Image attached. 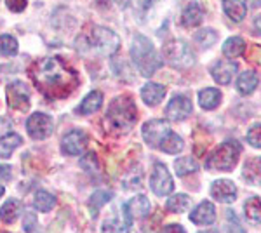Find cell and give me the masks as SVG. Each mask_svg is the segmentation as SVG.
Instances as JSON below:
<instances>
[{"mask_svg": "<svg viewBox=\"0 0 261 233\" xmlns=\"http://www.w3.org/2000/svg\"><path fill=\"white\" fill-rule=\"evenodd\" d=\"M30 77L49 99H63L79 87L81 80L61 58H44L30 66Z\"/></svg>", "mask_w": 261, "mask_h": 233, "instance_id": "cell-1", "label": "cell"}, {"mask_svg": "<svg viewBox=\"0 0 261 233\" xmlns=\"http://www.w3.org/2000/svg\"><path fill=\"white\" fill-rule=\"evenodd\" d=\"M138 122V110L130 96H119L105 113V124L113 133H127Z\"/></svg>", "mask_w": 261, "mask_h": 233, "instance_id": "cell-2", "label": "cell"}, {"mask_svg": "<svg viewBox=\"0 0 261 233\" xmlns=\"http://www.w3.org/2000/svg\"><path fill=\"white\" fill-rule=\"evenodd\" d=\"M130 58H133L136 68L140 70L143 77H151L162 66V59L155 50L153 44L145 35H136L133 39L130 47Z\"/></svg>", "mask_w": 261, "mask_h": 233, "instance_id": "cell-3", "label": "cell"}, {"mask_svg": "<svg viewBox=\"0 0 261 233\" xmlns=\"http://www.w3.org/2000/svg\"><path fill=\"white\" fill-rule=\"evenodd\" d=\"M241 151L242 148L237 141L223 143L209 155V159L205 160V167L211 171H231L237 165Z\"/></svg>", "mask_w": 261, "mask_h": 233, "instance_id": "cell-4", "label": "cell"}, {"mask_svg": "<svg viewBox=\"0 0 261 233\" xmlns=\"http://www.w3.org/2000/svg\"><path fill=\"white\" fill-rule=\"evenodd\" d=\"M87 45L92 47L96 53L105 54V56H112L119 50L120 39L117 33L105 27H91V32L86 35Z\"/></svg>", "mask_w": 261, "mask_h": 233, "instance_id": "cell-5", "label": "cell"}, {"mask_svg": "<svg viewBox=\"0 0 261 233\" xmlns=\"http://www.w3.org/2000/svg\"><path fill=\"white\" fill-rule=\"evenodd\" d=\"M162 54L164 59L174 68H188L195 63V54L185 40L172 39L166 42L162 47Z\"/></svg>", "mask_w": 261, "mask_h": 233, "instance_id": "cell-6", "label": "cell"}, {"mask_svg": "<svg viewBox=\"0 0 261 233\" xmlns=\"http://www.w3.org/2000/svg\"><path fill=\"white\" fill-rule=\"evenodd\" d=\"M172 133L169 124L162 118H153V120H148L145 125H143V139L146 141V145H150L151 148H161L169 134Z\"/></svg>", "mask_w": 261, "mask_h": 233, "instance_id": "cell-7", "label": "cell"}, {"mask_svg": "<svg viewBox=\"0 0 261 233\" xmlns=\"http://www.w3.org/2000/svg\"><path fill=\"white\" fill-rule=\"evenodd\" d=\"M150 188L153 190L155 195L159 197H166L174 190V183H172V177L167 171V167L161 162L153 165V172L150 177Z\"/></svg>", "mask_w": 261, "mask_h": 233, "instance_id": "cell-8", "label": "cell"}, {"mask_svg": "<svg viewBox=\"0 0 261 233\" xmlns=\"http://www.w3.org/2000/svg\"><path fill=\"white\" fill-rule=\"evenodd\" d=\"M54 122L47 113H33L32 117H28L27 120V131L33 139H45L53 133Z\"/></svg>", "mask_w": 261, "mask_h": 233, "instance_id": "cell-9", "label": "cell"}, {"mask_svg": "<svg viewBox=\"0 0 261 233\" xmlns=\"http://www.w3.org/2000/svg\"><path fill=\"white\" fill-rule=\"evenodd\" d=\"M151 211L150 200L145 197V195H138V197L130 198L127 204L122 205V213H124V218L127 219L129 223H133V219H140V218H146Z\"/></svg>", "mask_w": 261, "mask_h": 233, "instance_id": "cell-10", "label": "cell"}, {"mask_svg": "<svg viewBox=\"0 0 261 233\" xmlns=\"http://www.w3.org/2000/svg\"><path fill=\"white\" fill-rule=\"evenodd\" d=\"M7 101L11 108L24 112L30 107V91L23 82H12L7 87Z\"/></svg>", "mask_w": 261, "mask_h": 233, "instance_id": "cell-11", "label": "cell"}, {"mask_svg": "<svg viewBox=\"0 0 261 233\" xmlns=\"http://www.w3.org/2000/svg\"><path fill=\"white\" fill-rule=\"evenodd\" d=\"M87 146V134L81 129H75L66 134L61 141V150L66 155H81Z\"/></svg>", "mask_w": 261, "mask_h": 233, "instance_id": "cell-12", "label": "cell"}, {"mask_svg": "<svg viewBox=\"0 0 261 233\" xmlns=\"http://www.w3.org/2000/svg\"><path fill=\"white\" fill-rule=\"evenodd\" d=\"M192 101L187 96H174L166 108V115L169 120H185L192 113Z\"/></svg>", "mask_w": 261, "mask_h": 233, "instance_id": "cell-13", "label": "cell"}, {"mask_svg": "<svg viewBox=\"0 0 261 233\" xmlns=\"http://www.w3.org/2000/svg\"><path fill=\"white\" fill-rule=\"evenodd\" d=\"M211 195H213V198L223 202V204H230V202H233L235 198H237V186L230 179L214 181L211 186Z\"/></svg>", "mask_w": 261, "mask_h": 233, "instance_id": "cell-14", "label": "cell"}, {"mask_svg": "<svg viewBox=\"0 0 261 233\" xmlns=\"http://www.w3.org/2000/svg\"><path fill=\"white\" fill-rule=\"evenodd\" d=\"M237 70H239L237 63L221 59V61H216L213 65L211 75H213V79L220 84V86H226V84L231 82V79H233V75L237 73Z\"/></svg>", "mask_w": 261, "mask_h": 233, "instance_id": "cell-15", "label": "cell"}, {"mask_svg": "<svg viewBox=\"0 0 261 233\" xmlns=\"http://www.w3.org/2000/svg\"><path fill=\"white\" fill-rule=\"evenodd\" d=\"M216 219V209L211 202H202L192 211L190 221L199 224V226H205V224H213Z\"/></svg>", "mask_w": 261, "mask_h": 233, "instance_id": "cell-16", "label": "cell"}, {"mask_svg": "<svg viewBox=\"0 0 261 233\" xmlns=\"http://www.w3.org/2000/svg\"><path fill=\"white\" fill-rule=\"evenodd\" d=\"M204 19V9L199 2H190L187 4V7L181 12V23L183 27L187 28H193V27H199Z\"/></svg>", "mask_w": 261, "mask_h": 233, "instance_id": "cell-17", "label": "cell"}, {"mask_svg": "<svg viewBox=\"0 0 261 233\" xmlns=\"http://www.w3.org/2000/svg\"><path fill=\"white\" fill-rule=\"evenodd\" d=\"M164 96H166V87L161 86V84L150 82L145 84L141 89V97L148 107H157L164 99Z\"/></svg>", "mask_w": 261, "mask_h": 233, "instance_id": "cell-18", "label": "cell"}, {"mask_svg": "<svg viewBox=\"0 0 261 233\" xmlns=\"http://www.w3.org/2000/svg\"><path fill=\"white\" fill-rule=\"evenodd\" d=\"M223 11L235 23H241L247 14V7L242 0H223Z\"/></svg>", "mask_w": 261, "mask_h": 233, "instance_id": "cell-19", "label": "cell"}, {"mask_svg": "<svg viewBox=\"0 0 261 233\" xmlns=\"http://www.w3.org/2000/svg\"><path fill=\"white\" fill-rule=\"evenodd\" d=\"M101 105H103V94L99 91H91L82 99L81 107H79V113H82V115H92V113H96L101 108Z\"/></svg>", "mask_w": 261, "mask_h": 233, "instance_id": "cell-20", "label": "cell"}, {"mask_svg": "<svg viewBox=\"0 0 261 233\" xmlns=\"http://www.w3.org/2000/svg\"><path fill=\"white\" fill-rule=\"evenodd\" d=\"M21 211H23L21 202L16 200V198H11V200H7L6 204L0 207V219L6 224H12L19 218Z\"/></svg>", "mask_w": 261, "mask_h": 233, "instance_id": "cell-21", "label": "cell"}, {"mask_svg": "<svg viewBox=\"0 0 261 233\" xmlns=\"http://www.w3.org/2000/svg\"><path fill=\"white\" fill-rule=\"evenodd\" d=\"M259 84V77L254 73V71H244L242 75H239V80H237V89L239 92L244 96L247 94H252L254 92V89L258 87Z\"/></svg>", "mask_w": 261, "mask_h": 233, "instance_id": "cell-22", "label": "cell"}, {"mask_svg": "<svg viewBox=\"0 0 261 233\" xmlns=\"http://www.w3.org/2000/svg\"><path fill=\"white\" fill-rule=\"evenodd\" d=\"M221 101V92L218 89L207 87L199 92V103L204 110H214Z\"/></svg>", "mask_w": 261, "mask_h": 233, "instance_id": "cell-23", "label": "cell"}, {"mask_svg": "<svg viewBox=\"0 0 261 233\" xmlns=\"http://www.w3.org/2000/svg\"><path fill=\"white\" fill-rule=\"evenodd\" d=\"M21 143H23V139H21L19 134L9 133V134H6V136H2L0 138V157H2V159H9L12 155V151H14Z\"/></svg>", "mask_w": 261, "mask_h": 233, "instance_id": "cell-24", "label": "cell"}, {"mask_svg": "<svg viewBox=\"0 0 261 233\" xmlns=\"http://www.w3.org/2000/svg\"><path fill=\"white\" fill-rule=\"evenodd\" d=\"M246 49V42H244L241 37H230L228 40L223 44V54L230 59L239 58Z\"/></svg>", "mask_w": 261, "mask_h": 233, "instance_id": "cell-25", "label": "cell"}, {"mask_svg": "<svg viewBox=\"0 0 261 233\" xmlns=\"http://www.w3.org/2000/svg\"><path fill=\"white\" fill-rule=\"evenodd\" d=\"M56 205V198L49 192H37L35 198H33V207L40 213H49L53 207Z\"/></svg>", "mask_w": 261, "mask_h": 233, "instance_id": "cell-26", "label": "cell"}, {"mask_svg": "<svg viewBox=\"0 0 261 233\" xmlns=\"http://www.w3.org/2000/svg\"><path fill=\"white\" fill-rule=\"evenodd\" d=\"M188 205H190V197L185 193H178V195H172V197L167 200V211H171V213L174 214H181L185 213V211L188 209Z\"/></svg>", "mask_w": 261, "mask_h": 233, "instance_id": "cell-27", "label": "cell"}, {"mask_svg": "<svg viewBox=\"0 0 261 233\" xmlns=\"http://www.w3.org/2000/svg\"><path fill=\"white\" fill-rule=\"evenodd\" d=\"M244 211H246V216L252 223H261V198L259 197L247 198L246 204H244Z\"/></svg>", "mask_w": 261, "mask_h": 233, "instance_id": "cell-28", "label": "cell"}, {"mask_svg": "<svg viewBox=\"0 0 261 233\" xmlns=\"http://www.w3.org/2000/svg\"><path fill=\"white\" fill-rule=\"evenodd\" d=\"M133 223H129L127 219H120V218H112L107 219L103 223V233H127L129 226Z\"/></svg>", "mask_w": 261, "mask_h": 233, "instance_id": "cell-29", "label": "cell"}, {"mask_svg": "<svg viewBox=\"0 0 261 233\" xmlns=\"http://www.w3.org/2000/svg\"><path fill=\"white\" fill-rule=\"evenodd\" d=\"M174 169L178 176H187V174L195 172L197 169H199V164H197L192 157H183V159H178L174 162Z\"/></svg>", "mask_w": 261, "mask_h": 233, "instance_id": "cell-30", "label": "cell"}, {"mask_svg": "<svg viewBox=\"0 0 261 233\" xmlns=\"http://www.w3.org/2000/svg\"><path fill=\"white\" fill-rule=\"evenodd\" d=\"M161 150L166 151V153H179L181 150H183V139H181L176 133H171L169 136L164 139V143L161 145Z\"/></svg>", "mask_w": 261, "mask_h": 233, "instance_id": "cell-31", "label": "cell"}, {"mask_svg": "<svg viewBox=\"0 0 261 233\" xmlns=\"http://www.w3.org/2000/svg\"><path fill=\"white\" fill-rule=\"evenodd\" d=\"M0 54L2 56H16L18 54V40L11 35H0Z\"/></svg>", "mask_w": 261, "mask_h": 233, "instance_id": "cell-32", "label": "cell"}, {"mask_svg": "<svg viewBox=\"0 0 261 233\" xmlns=\"http://www.w3.org/2000/svg\"><path fill=\"white\" fill-rule=\"evenodd\" d=\"M81 167L86 172H89V174H98L99 172V160H98V157H96L94 151L86 153V157L81 160Z\"/></svg>", "mask_w": 261, "mask_h": 233, "instance_id": "cell-33", "label": "cell"}, {"mask_svg": "<svg viewBox=\"0 0 261 233\" xmlns=\"http://www.w3.org/2000/svg\"><path fill=\"white\" fill-rule=\"evenodd\" d=\"M112 197H113V195L110 192H105V190H98V192L92 193V197H91V207L94 209V213H98V211L105 204H107V202H110Z\"/></svg>", "mask_w": 261, "mask_h": 233, "instance_id": "cell-34", "label": "cell"}, {"mask_svg": "<svg viewBox=\"0 0 261 233\" xmlns=\"http://www.w3.org/2000/svg\"><path fill=\"white\" fill-rule=\"evenodd\" d=\"M195 40L199 42L202 47H209V45H213L214 42L218 40V35L214 30L205 28V30H200L199 33H195Z\"/></svg>", "mask_w": 261, "mask_h": 233, "instance_id": "cell-35", "label": "cell"}, {"mask_svg": "<svg viewBox=\"0 0 261 233\" xmlns=\"http://www.w3.org/2000/svg\"><path fill=\"white\" fill-rule=\"evenodd\" d=\"M247 141H249L251 146L261 148V124L252 125L251 129L247 131Z\"/></svg>", "mask_w": 261, "mask_h": 233, "instance_id": "cell-36", "label": "cell"}, {"mask_svg": "<svg viewBox=\"0 0 261 233\" xmlns=\"http://www.w3.org/2000/svg\"><path fill=\"white\" fill-rule=\"evenodd\" d=\"M37 226H39V221H37V216L32 214V213H27L24 214V219H23V228L27 233H35Z\"/></svg>", "mask_w": 261, "mask_h": 233, "instance_id": "cell-37", "label": "cell"}, {"mask_svg": "<svg viewBox=\"0 0 261 233\" xmlns=\"http://www.w3.org/2000/svg\"><path fill=\"white\" fill-rule=\"evenodd\" d=\"M246 58L249 59L251 63H254V65H261V45H251V47L247 49Z\"/></svg>", "mask_w": 261, "mask_h": 233, "instance_id": "cell-38", "label": "cell"}, {"mask_svg": "<svg viewBox=\"0 0 261 233\" xmlns=\"http://www.w3.org/2000/svg\"><path fill=\"white\" fill-rule=\"evenodd\" d=\"M7 7H9V11L12 12H23L27 9V4L28 0H6Z\"/></svg>", "mask_w": 261, "mask_h": 233, "instance_id": "cell-39", "label": "cell"}, {"mask_svg": "<svg viewBox=\"0 0 261 233\" xmlns=\"http://www.w3.org/2000/svg\"><path fill=\"white\" fill-rule=\"evenodd\" d=\"M11 127H12V124H11L9 118L0 117V136H6V134H9Z\"/></svg>", "mask_w": 261, "mask_h": 233, "instance_id": "cell-40", "label": "cell"}, {"mask_svg": "<svg viewBox=\"0 0 261 233\" xmlns=\"http://www.w3.org/2000/svg\"><path fill=\"white\" fill-rule=\"evenodd\" d=\"M162 233H187V231H185V228L181 224H167V226H164Z\"/></svg>", "mask_w": 261, "mask_h": 233, "instance_id": "cell-41", "label": "cell"}, {"mask_svg": "<svg viewBox=\"0 0 261 233\" xmlns=\"http://www.w3.org/2000/svg\"><path fill=\"white\" fill-rule=\"evenodd\" d=\"M0 179H4V181L11 179V167L9 165H6V164L0 165Z\"/></svg>", "mask_w": 261, "mask_h": 233, "instance_id": "cell-42", "label": "cell"}, {"mask_svg": "<svg viewBox=\"0 0 261 233\" xmlns=\"http://www.w3.org/2000/svg\"><path fill=\"white\" fill-rule=\"evenodd\" d=\"M113 2H117V0H96V4L101 7H110Z\"/></svg>", "mask_w": 261, "mask_h": 233, "instance_id": "cell-43", "label": "cell"}, {"mask_svg": "<svg viewBox=\"0 0 261 233\" xmlns=\"http://www.w3.org/2000/svg\"><path fill=\"white\" fill-rule=\"evenodd\" d=\"M254 30L258 32V35H261V16L254 19Z\"/></svg>", "mask_w": 261, "mask_h": 233, "instance_id": "cell-44", "label": "cell"}, {"mask_svg": "<svg viewBox=\"0 0 261 233\" xmlns=\"http://www.w3.org/2000/svg\"><path fill=\"white\" fill-rule=\"evenodd\" d=\"M247 4H249L251 7H258L261 4V0H247Z\"/></svg>", "mask_w": 261, "mask_h": 233, "instance_id": "cell-45", "label": "cell"}, {"mask_svg": "<svg viewBox=\"0 0 261 233\" xmlns=\"http://www.w3.org/2000/svg\"><path fill=\"white\" fill-rule=\"evenodd\" d=\"M155 2H159V0H145V6L150 7V6H153Z\"/></svg>", "mask_w": 261, "mask_h": 233, "instance_id": "cell-46", "label": "cell"}, {"mask_svg": "<svg viewBox=\"0 0 261 233\" xmlns=\"http://www.w3.org/2000/svg\"><path fill=\"white\" fill-rule=\"evenodd\" d=\"M200 233H216L214 230H205V231H200Z\"/></svg>", "mask_w": 261, "mask_h": 233, "instance_id": "cell-47", "label": "cell"}, {"mask_svg": "<svg viewBox=\"0 0 261 233\" xmlns=\"http://www.w3.org/2000/svg\"><path fill=\"white\" fill-rule=\"evenodd\" d=\"M4 195V186H0V197Z\"/></svg>", "mask_w": 261, "mask_h": 233, "instance_id": "cell-48", "label": "cell"}, {"mask_svg": "<svg viewBox=\"0 0 261 233\" xmlns=\"http://www.w3.org/2000/svg\"><path fill=\"white\" fill-rule=\"evenodd\" d=\"M259 165H261V160H259Z\"/></svg>", "mask_w": 261, "mask_h": 233, "instance_id": "cell-49", "label": "cell"}]
</instances>
